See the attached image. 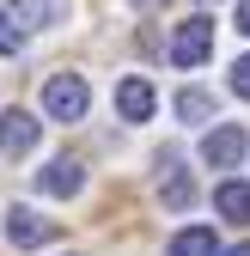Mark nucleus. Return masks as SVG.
Returning a JSON list of instances; mask_svg holds the SVG:
<instances>
[{
    "label": "nucleus",
    "instance_id": "obj_8",
    "mask_svg": "<svg viewBox=\"0 0 250 256\" xmlns=\"http://www.w3.org/2000/svg\"><path fill=\"white\" fill-rule=\"evenodd\" d=\"M159 171H165V177H159V196H165V208H171V214L196 208V183L177 171V152H159Z\"/></svg>",
    "mask_w": 250,
    "mask_h": 256
},
{
    "label": "nucleus",
    "instance_id": "obj_1",
    "mask_svg": "<svg viewBox=\"0 0 250 256\" xmlns=\"http://www.w3.org/2000/svg\"><path fill=\"white\" fill-rule=\"evenodd\" d=\"M92 110V86L80 74H49L43 80V116L49 122H80Z\"/></svg>",
    "mask_w": 250,
    "mask_h": 256
},
{
    "label": "nucleus",
    "instance_id": "obj_5",
    "mask_svg": "<svg viewBox=\"0 0 250 256\" xmlns=\"http://www.w3.org/2000/svg\"><path fill=\"white\" fill-rule=\"evenodd\" d=\"M37 189H43V196H55V202H74L80 189H86V165L61 152V158H49V165L37 171Z\"/></svg>",
    "mask_w": 250,
    "mask_h": 256
},
{
    "label": "nucleus",
    "instance_id": "obj_7",
    "mask_svg": "<svg viewBox=\"0 0 250 256\" xmlns=\"http://www.w3.org/2000/svg\"><path fill=\"white\" fill-rule=\"evenodd\" d=\"M49 238H55V226H49L37 208H12V214H6V244H12V250H37V244H49Z\"/></svg>",
    "mask_w": 250,
    "mask_h": 256
},
{
    "label": "nucleus",
    "instance_id": "obj_3",
    "mask_svg": "<svg viewBox=\"0 0 250 256\" xmlns=\"http://www.w3.org/2000/svg\"><path fill=\"white\" fill-rule=\"evenodd\" d=\"M165 55H171V68H202V61L214 55V18H202V12L183 18V24L171 30V49H165Z\"/></svg>",
    "mask_w": 250,
    "mask_h": 256
},
{
    "label": "nucleus",
    "instance_id": "obj_10",
    "mask_svg": "<svg viewBox=\"0 0 250 256\" xmlns=\"http://www.w3.org/2000/svg\"><path fill=\"white\" fill-rule=\"evenodd\" d=\"M214 214H220V220H250V183L226 177L220 189H214Z\"/></svg>",
    "mask_w": 250,
    "mask_h": 256
},
{
    "label": "nucleus",
    "instance_id": "obj_4",
    "mask_svg": "<svg viewBox=\"0 0 250 256\" xmlns=\"http://www.w3.org/2000/svg\"><path fill=\"white\" fill-rule=\"evenodd\" d=\"M37 140H43V122L30 116V110H0V152L6 158H24V152H37Z\"/></svg>",
    "mask_w": 250,
    "mask_h": 256
},
{
    "label": "nucleus",
    "instance_id": "obj_17",
    "mask_svg": "<svg viewBox=\"0 0 250 256\" xmlns=\"http://www.w3.org/2000/svg\"><path fill=\"white\" fill-rule=\"evenodd\" d=\"M128 6H140V12H146V6H159V0H128Z\"/></svg>",
    "mask_w": 250,
    "mask_h": 256
},
{
    "label": "nucleus",
    "instance_id": "obj_11",
    "mask_svg": "<svg viewBox=\"0 0 250 256\" xmlns=\"http://www.w3.org/2000/svg\"><path fill=\"white\" fill-rule=\"evenodd\" d=\"M171 256H220V238H214V226H183L171 238Z\"/></svg>",
    "mask_w": 250,
    "mask_h": 256
},
{
    "label": "nucleus",
    "instance_id": "obj_15",
    "mask_svg": "<svg viewBox=\"0 0 250 256\" xmlns=\"http://www.w3.org/2000/svg\"><path fill=\"white\" fill-rule=\"evenodd\" d=\"M238 30L250 37V0H238Z\"/></svg>",
    "mask_w": 250,
    "mask_h": 256
},
{
    "label": "nucleus",
    "instance_id": "obj_18",
    "mask_svg": "<svg viewBox=\"0 0 250 256\" xmlns=\"http://www.w3.org/2000/svg\"><path fill=\"white\" fill-rule=\"evenodd\" d=\"M202 6H208V0H202Z\"/></svg>",
    "mask_w": 250,
    "mask_h": 256
},
{
    "label": "nucleus",
    "instance_id": "obj_16",
    "mask_svg": "<svg viewBox=\"0 0 250 256\" xmlns=\"http://www.w3.org/2000/svg\"><path fill=\"white\" fill-rule=\"evenodd\" d=\"M226 256H250V238H244V244H232V250H226Z\"/></svg>",
    "mask_w": 250,
    "mask_h": 256
},
{
    "label": "nucleus",
    "instance_id": "obj_14",
    "mask_svg": "<svg viewBox=\"0 0 250 256\" xmlns=\"http://www.w3.org/2000/svg\"><path fill=\"white\" fill-rule=\"evenodd\" d=\"M232 92H238V98H250V55L232 61Z\"/></svg>",
    "mask_w": 250,
    "mask_h": 256
},
{
    "label": "nucleus",
    "instance_id": "obj_2",
    "mask_svg": "<svg viewBox=\"0 0 250 256\" xmlns=\"http://www.w3.org/2000/svg\"><path fill=\"white\" fill-rule=\"evenodd\" d=\"M244 152H250L244 122H214V128H208V140H202V165H214V171H238V165H244Z\"/></svg>",
    "mask_w": 250,
    "mask_h": 256
},
{
    "label": "nucleus",
    "instance_id": "obj_13",
    "mask_svg": "<svg viewBox=\"0 0 250 256\" xmlns=\"http://www.w3.org/2000/svg\"><path fill=\"white\" fill-rule=\"evenodd\" d=\"M68 6H74V0H30V18H37V24H61Z\"/></svg>",
    "mask_w": 250,
    "mask_h": 256
},
{
    "label": "nucleus",
    "instance_id": "obj_12",
    "mask_svg": "<svg viewBox=\"0 0 250 256\" xmlns=\"http://www.w3.org/2000/svg\"><path fill=\"white\" fill-rule=\"evenodd\" d=\"M177 116H183V122H208V116H214V92L183 86V92H177Z\"/></svg>",
    "mask_w": 250,
    "mask_h": 256
},
{
    "label": "nucleus",
    "instance_id": "obj_9",
    "mask_svg": "<svg viewBox=\"0 0 250 256\" xmlns=\"http://www.w3.org/2000/svg\"><path fill=\"white\" fill-rule=\"evenodd\" d=\"M30 30V0H0V55H18Z\"/></svg>",
    "mask_w": 250,
    "mask_h": 256
},
{
    "label": "nucleus",
    "instance_id": "obj_6",
    "mask_svg": "<svg viewBox=\"0 0 250 256\" xmlns=\"http://www.w3.org/2000/svg\"><path fill=\"white\" fill-rule=\"evenodd\" d=\"M152 110H159V92H152V80H140V74L116 80V116H122V122H152Z\"/></svg>",
    "mask_w": 250,
    "mask_h": 256
}]
</instances>
